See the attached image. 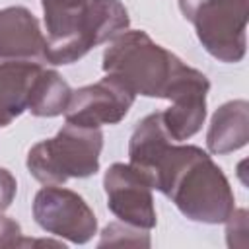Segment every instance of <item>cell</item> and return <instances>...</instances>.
Here are the masks:
<instances>
[{
  "instance_id": "obj_1",
  "label": "cell",
  "mask_w": 249,
  "mask_h": 249,
  "mask_svg": "<svg viewBox=\"0 0 249 249\" xmlns=\"http://www.w3.org/2000/svg\"><path fill=\"white\" fill-rule=\"evenodd\" d=\"M146 177L152 189L165 195L193 222L224 224L235 208L228 177L198 146L171 142Z\"/></svg>"
},
{
  "instance_id": "obj_2",
  "label": "cell",
  "mask_w": 249,
  "mask_h": 249,
  "mask_svg": "<svg viewBox=\"0 0 249 249\" xmlns=\"http://www.w3.org/2000/svg\"><path fill=\"white\" fill-rule=\"evenodd\" d=\"M103 72L119 78L136 95L165 99L185 62L146 31H123L103 53Z\"/></svg>"
},
{
  "instance_id": "obj_3",
  "label": "cell",
  "mask_w": 249,
  "mask_h": 249,
  "mask_svg": "<svg viewBox=\"0 0 249 249\" xmlns=\"http://www.w3.org/2000/svg\"><path fill=\"white\" fill-rule=\"evenodd\" d=\"M103 132L66 123L53 138L41 140L27 152V169L43 185H62L99 171Z\"/></svg>"
},
{
  "instance_id": "obj_4",
  "label": "cell",
  "mask_w": 249,
  "mask_h": 249,
  "mask_svg": "<svg viewBox=\"0 0 249 249\" xmlns=\"http://www.w3.org/2000/svg\"><path fill=\"white\" fill-rule=\"evenodd\" d=\"M204 51L220 62H241L247 49L249 0H177Z\"/></svg>"
},
{
  "instance_id": "obj_5",
  "label": "cell",
  "mask_w": 249,
  "mask_h": 249,
  "mask_svg": "<svg viewBox=\"0 0 249 249\" xmlns=\"http://www.w3.org/2000/svg\"><path fill=\"white\" fill-rule=\"evenodd\" d=\"M130 25L128 12L121 0H88L72 33L51 47H45V60L54 66L72 64L93 47L115 39Z\"/></svg>"
},
{
  "instance_id": "obj_6",
  "label": "cell",
  "mask_w": 249,
  "mask_h": 249,
  "mask_svg": "<svg viewBox=\"0 0 249 249\" xmlns=\"http://www.w3.org/2000/svg\"><path fill=\"white\" fill-rule=\"evenodd\" d=\"M33 218L41 230L70 243H88L97 233V218L89 204L74 191L45 185L33 198Z\"/></svg>"
},
{
  "instance_id": "obj_7",
  "label": "cell",
  "mask_w": 249,
  "mask_h": 249,
  "mask_svg": "<svg viewBox=\"0 0 249 249\" xmlns=\"http://www.w3.org/2000/svg\"><path fill=\"white\" fill-rule=\"evenodd\" d=\"M107 208L119 222L140 230H152L158 224L152 183L130 163H113L103 175Z\"/></svg>"
},
{
  "instance_id": "obj_8",
  "label": "cell",
  "mask_w": 249,
  "mask_h": 249,
  "mask_svg": "<svg viewBox=\"0 0 249 249\" xmlns=\"http://www.w3.org/2000/svg\"><path fill=\"white\" fill-rule=\"evenodd\" d=\"M136 93L119 78L105 74L95 84L72 91L70 103L64 111L66 123L78 126L99 128L103 124L121 123L134 103Z\"/></svg>"
},
{
  "instance_id": "obj_9",
  "label": "cell",
  "mask_w": 249,
  "mask_h": 249,
  "mask_svg": "<svg viewBox=\"0 0 249 249\" xmlns=\"http://www.w3.org/2000/svg\"><path fill=\"white\" fill-rule=\"evenodd\" d=\"M210 89L208 78L185 64L181 74L171 84L165 99L171 101V105L161 111L163 124L173 138V142H183L195 136L206 119V93Z\"/></svg>"
},
{
  "instance_id": "obj_10",
  "label": "cell",
  "mask_w": 249,
  "mask_h": 249,
  "mask_svg": "<svg viewBox=\"0 0 249 249\" xmlns=\"http://www.w3.org/2000/svg\"><path fill=\"white\" fill-rule=\"evenodd\" d=\"M47 39L39 19L23 6L0 10V60H45Z\"/></svg>"
},
{
  "instance_id": "obj_11",
  "label": "cell",
  "mask_w": 249,
  "mask_h": 249,
  "mask_svg": "<svg viewBox=\"0 0 249 249\" xmlns=\"http://www.w3.org/2000/svg\"><path fill=\"white\" fill-rule=\"evenodd\" d=\"M249 140V103L233 99L220 105L206 132V146L212 154L224 156L243 148Z\"/></svg>"
},
{
  "instance_id": "obj_12",
  "label": "cell",
  "mask_w": 249,
  "mask_h": 249,
  "mask_svg": "<svg viewBox=\"0 0 249 249\" xmlns=\"http://www.w3.org/2000/svg\"><path fill=\"white\" fill-rule=\"evenodd\" d=\"M41 72L39 62L4 60L0 62V128L8 126L25 109L31 86Z\"/></svg>"
},
{
  "instance_id": "obj_13",
  "label": "cell",
  "mask_w": 249,
  "mask_h": 249,
  "mask_svg": "<svg viewBox=\"0 0 249 249\" xmlns=\"http://www.w3.org/2000/svg\"><path fill=\"white\" fill-rule=\"evenodd\" d=\"M171 142H173V138L169 136V132L163 124L161 111L146 115L134 126L130 140H128L130 165H134L136 169H140L146 175L152 169V165L156 163V160L163 154V150Z\"/></svg>"
},
{
  "instance_id": "obj_14",
  "label": "cell",
  "mask_w": 249,
  "mask_h": 249,
  "mask_svg": "<svg viewBox=\"0 0 249 249\" xmlns=\"http://www.w3.org/2000/svg\"><path fill=\"white\" fill-rule=\"evenodd\" d=\"M70 97L72 88L68 86V82L56 70L41 68L31 86L27 111L33 117H58L66 111Z\"/></svg>"
},
{
  "instance_id": "obj_15",
  "label": "cell",
  "mask_w": 249,
  "mask_h": 249,
  "mask_svg": "<svg viewBox=\"0 0 249 249\" xmlns=\"http://www.w3.org/2000/svg\"><path fill=\"white\" fill-rule=\"evenodd\" d=\"M86 4L88 0H41L47 27V45H56L72 33Z\"/></svg>"
},
{
  "instance_id": "obj_16",
  "label": "cell",
  "mask_w": 249,
  "mask_h": 249,
  "mask_svg": "<svg viewBox=\"0 0 249 249\" xmlns=\"http://www.w3.org/2000/svg\"><path fill=\"white\" fill-rule=\"evenodd\" d=\"M99 247L105 245H140V247H150V235L148 230H140L134 226H128L124 222H111L105 226L101 231V239L97 243Z\"/></svg>"
},
{
  "instance_id": "obj_17",
  "label": "cell",
  "mask_w": 249,
  "mask_h": 249,
  "mask_svg": "<svg viewBox=\"0 0 249 249\" xmlns=\"http://www.w3.org/2000/svg\"><path fill=\"white\" fill-rule=\"evenodd\" d=\"M226 237L230 247H245L247 245V210L245 208H233L231 214L226 218Z\"/></svg>"
},
{
  "instance_id": "obj_18",
  "label": "cell",
  "mask_w": 249,
  "mask_h": 249,
  "mask_svg": "<svg viewBox=\"0 0 249 249\" xmlns=\"http://www.w3.org/2000/svg\"><path fill=\"white\" fill-rule=\"evenodd\" d=\"M21 226L0 212V247H21Z\"/></svg>"
},
{
  "instance_id": "obj_19",
  "label": "cell",
  "mask_w": 249,
  "mask_h": 249,
  "mask_svg": "<svg viewBox=\"0 0 249 249\" xmlns=\"http://www.w3.org/2000/svg\"><path fill=\"white\" fill-rule=\"evenodd\" d=\"M18 193V181L6 167H0V212L8 210Z\"/></svg>"
}]
</instances>
